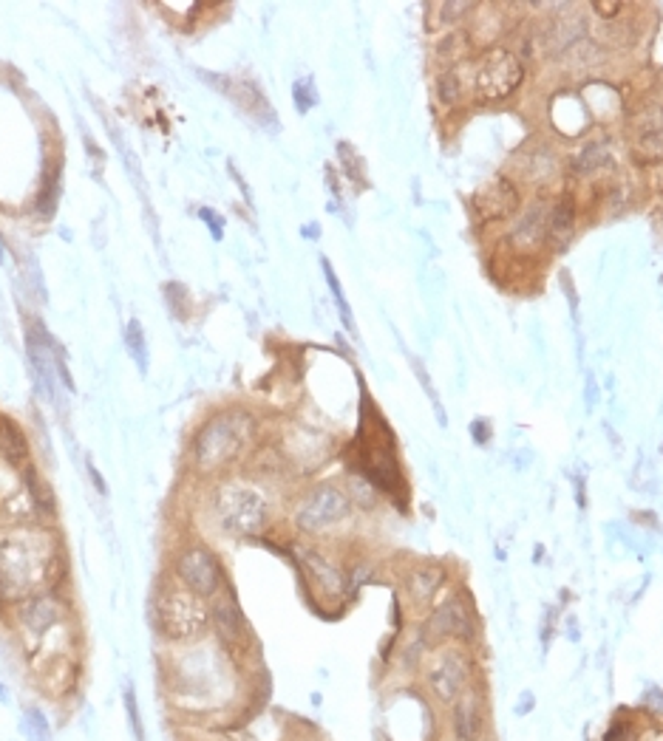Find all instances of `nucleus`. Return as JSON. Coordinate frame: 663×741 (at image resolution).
Segmentation results:
<instances>
[{
  "instance_id": "4be33fe9",
  "label": "nucleus",
  "mask_w": 663,
  "mask_h": 741,
  "mask_svg": "<svg viewBox=\"0 0 663 741\" xmlns=\"http://www.w3.org/2000/svg\"><path fill=\"white\" fill-rule=\"evenodd\" d=\"M528 175L533 182H553L559 175L553 151H539V153L528 156Z\"/></svg>"
},
{
  "instance_id": "b1692460",
  "label": "nucleus",
  "mask_w": 663,
  "mask_h": 741,
  "mask_svg": "<svg viewBox=\"0 0 663 741\" xmlns=\"http://www.w3.org/2000/svg\"><path fill=\"white\" fill-rule=\"evenodd\" d=\"M23 730L32 741H51V725L48 719L43 716L40 707H26V716H23Z\"/></svg>"
},
{
  "instance_id": "7c9ffc66",
  "label": "nucleus",
  "mask_w": 663,
  "mask_h": 741,
  "mask_svg": "<svg viewBox=\"0 0 663 741\" xmlns=\"http://www.w3.org/2000/svg\"><path fill=\"white\" fill-rule=\"evenodd\" d=\"M89 472H91V479H94L97 490H100V492H105V484H102V479L97 476V470H94V464H91V461H89Z\"/></svg>"
},
{
  "instance_id": "f8f14e48",
  "label": "nucleus",
  "mask_w": 663,
  "mask_h": 741,
  "mask_svg": "<svg viewBox=\"0 0 663 741\" xmlns=\"http://www.w3.org/2000/svg\"><path fill=\"white\" fill-rule=\"evenodd\" d=\"M485 727H487L485 699L479 696L476 685H471L451 704V736L454 741H482Z\"/></svg>"
},
{
  "instance_id": "39448f33",
  "label": "nucleus",
  "mask_w": 663,
  "mask_h": 741,
  "mask_svg": "<svg viewBox=\"0 0 663 741\" xmlns=\"http://www.w3.org/2000/svg\"><path fill=\"white\" fill-rule=\"evenodd\" d=\"M522 77H525L522 60L508 48L482 51L479 60H474L468 69V85L474 88L476 100H485V102L510 97L519 88V82H522Z\"/></svg>"
},
{
  "instance_id": "7ed1b4c3",
  "label": "nucleus",
  "mask_w": 663,
  "mask_h": 741,
  "mask_svg": "<svg viewBox=\"0 0 663 741\" xmlns=\"http://www.w3.org/2000/svg\"><path fill=\"white\" fill-rule=\"evenodd\" d=\"M154 626L162 640L193 642L210 626V609L198 595L185 588L179 580L159 588L154 603Z\"/></svg>"
},
{
  "instance_id": "393cba45",
  "label": "nucleus",
  "mask_w": 663,
  "mask_h": 741,
  "mask_svg": "<svg viewBox=\"0 0 663 741\" xmlns=\"http://www.w3.org/2000/svg\"><path fill=\"white\" fill-rule=\"evenodd\" d=\"M437 97L443 105H456L459 97H463V77L459 71H445L440 79H437Z\"/></svg>"
},
{
  "instance_id": "f3484780",
  "label": "nucleus",
  "mask_w": 663,
  "mask_h": 741,
  "mask_svg": "<svg viewBox=\"0 0 663 741\" xmlns=\"http://www.w3.org/2000/svg\"><path fill=\"white\" fill-rule=\"evenodd\" d=\"M547 241V210L544 204H533L528 216L510 232V247L516 252H536Z\"/></svg>"
},
{
  "instance_id": "c85d7f7f",
  "label": "nucleus",
  "mask_w": 663,
  "mask_h": 741,
  "mask_svg": "<svg viewBox=\"0 0 663 741\" xmlns=\"http://www.w3.org/2000/svg\"><path fill=\"white\" fill-rule=\"evenodd\" d=\"M198 216H201V221H208V227H210V232H213V238L221 241V218L210 210V206H201Z\"/></svg>"
},
{
  "instance_id": "aec40b11",
  "label": "nucleus",
  "mask_w": 663,
  "mask_h": 741,
  "mask_svg": "<svg viewBox=\"0 0 663 741\" xmlns=\"http://www.w3.org/2000/svg\"><path fill=\"white\" fill-rule=\"evenodd\" d=\"M610 162H613L610 147L604 144V142H595V144L584 147L579 156H572V170L575 173H595L601 167H607Z\"/></svg>"
},
{
  "instance_id": "c756f323",
  "label": "nucleus",
  "mask_w": 663,
  "mask_h": 741,
  "mask_svg": "<svg viewBox=\"0 0 663 741\" xmlns=\"http://www.w3.org/2000/svg\"><path fill=\"white\" fill-rule=\"evenodd\" d=\"M593 9H595L598 15H604V20H613V15L621 12V4H595Z\"/></svg>"
},
{
  "instance_id": "423d86ee",
  "label": "nucleus",
  "mask_w": 663,
  "mask_h": 741,
  "mask_svg": "<svg viewBox=\"0 0 663 741\" xmlns=\"http://www.w3.org/2000/svg\"><path fill=\"white\" fill-rule=\"evenodd\" d=\"M352 513V498L337 484H318L312 487L293 513V524L304 535H321V532L343 524Z\"/></svg>"
},
{
  "instance_id": "412c9836",
  "label": "nucleus",
  "mask_w": 663,
  "mask_h": 741,
  "mask_svg": "<svg viewBox=\"0 0 663 741\" xmlns=\"http://www.w3.org/2000/svg\"><path fill=\"white\" fill-rule=\"evenodd\" d=\"M125 343H128V354L134 357V363L139 365L142 374H145L148 371V360H151V351H148V340H145V332H142V323L139 320H131L128 323Z\"/></svg>"
},
{
  "instance_id": "20e7f679",
  "label": "nucleus",
  "mask_w": 663,
  "mask_h": 741,
  "mask_svg": "<svg viewBox=\"0 0 663 741\" xmlns=\"http://www.w3.org/2000/svg\"><path fill=\"white\" fill-rule=\"evenodd\" d=\"M213 513H216V521L221 524V529L233 532V535H241V538H252L270 521V501L258 487L239 482V479H230V482L219 484V490L213 495Z\"/></svg>"
},
{
  "instance_id": "a878e982",
  "label": "nucleus",
  "mask_w": 663,
  "mask_h": 741,
  "mask_svg": "<svg viewBox=\"0 0 663 741\" xmlns=\"http://www.w3.org/2000/svg\"><path fill=\"white\" fill-rule=\"evenodd\" d=\"M125 716H128V727L134 733V741H145V725H142V714H139V702H136V693L134 688H125Z\"/></svg>"
},
{
  "instance_id": "6e6552de",
  "label": "nucleus",
  "mask_w": 663,
  "mask_h": 741,
  "mask_svg": "<svg viewBox=\"0 0 663 741\" xmlns=\"http://www.w3.org/2000/svg\"><path fill=\"white\" fill-rule=\"evenodd\" d=\"M476 640V617L463 595H454L428 614L422 626V642L428 648H445V642L468 645Z\"/></svg>"
},
{
  "instance_id": "2eb2a0df",
  "label": "nucleus",
  "mask_w": 663,
  "mask_h": 741,
  "mask_svg": "<svg viewBox=\"0 0 663 741\" xmlns=\"http://www.w3.org/2000/svg\"><path fill=\"white\" fill-rule=\"evenodd\" d=\"M519 206V190L513 187L510 179L499 175L497 182H491L485 190H479V196L474 198V210L482 221H502L510 218Z\"/></svg>"
},
{
  "instance_id": "f257e3e1",
  "label": "nucleus",
  "mask_w": 663,
  "mask_h": 741,
  "mask_svg": "<svg viewBox=\"0 0 663 741\" xmlns=\"http://www.w3.org/2000/svg\"><path fill=\"white\" fill-rule=\"evenodd\" d=\"M60 569V546L46 526H20L0 538V595L4 598H35Z\"/></svg>"
},
{
  "instance_id": "cd10ccee",
  "label": "nucleus",
  "mask_w": 663,
  "mask_h": 741,
  "mask_svg": "<svg viewBox=\"0 0 663 741\" xmlns=\"http://www.w3.org/2000/svg\"><path fill=\"white\" fill-rule=\"evenodd\" d=\"M293 94H295V105H298L301 113H306L315 102H318V94H315V88H312L309 79H298L295 88H293Z\"/></svg>"
},
{
  "instance_id": "9b49d317",
  "label": "nucleus",
  "mask_w": 663,
  "mask_h": 741,
  "mask_svg": "<svg viewBox=\"0 0 663 741\" xmlns=\"http://www.w3.org/2000/svg\"><path fill=\"white\" fill-rule=\"evenodd\" d=\"M210 626L216 629L219 640L227 645V648H244L250 642V622L236 600L233 591H221L219 598H213V606H210Z\"/></svg>"
},
{
  "instance_id": "bb28decb",
  "label": "nucleus",
  "mask_w": 663,
  "mask_h": 741,
  "mask_svg": "<svg viewBox=\"0 0 663 741\" xmlns=\"http://www.w3.org/2000/svg\"><path fill=\"white\" fill-rule=\"evenodd\" d=\"M26 482H28V490L35 492V495H32L35 503H37V507H40L43 513H48V510L54 507V498H51V490L46 487V482L40 484V479L35 476V470H26Z\"/></svg>"
},
{
  "instance_id": "473e14b6",
  "label": "nucleus",
  "mask_w": 663,
  "mask_h": 741,
  "mask_svg": "<svg viewBox=\"0 0 663 741\" xmlns=\"http://www.w3.org/2000/svg\"><path fill=\"white\" fill-rule=\"evenodd\" d=\"M0 260H4V238H0Z\"/></svg>"
},
{
  "instance_id": "dca6fc26",
  "label": "nucleus",
  "mask_w": 663,
  "mask_h": 741,
  "mask_svg": "<svg viewBox=\"0 0 663 741\" xmlns=\"http://www.w3.org/2000/svg\"><path fill=\"white\" fill-rule=\"evenodd\" d=\"M448 575L440 563H420V566H412L402 586H406V595L417 609H428L434 603V598L440 595V588L445 586Z\"/></svg>"
},
{
  "instance_id": "ddd939ff",
  "label": "nucleus",
  "mask_w": 663,
  "mask_h": 741,
  "mask_svg": "<svg viewBox=\"0 0 663 741\" xmlns=\"http://www.w3.org/2000/svg\"><path fill=\"white\" fill-rule=\"evenodd\" d=\"M301 566H304L306 577L312 580V586L318 588L326 600H340L346 595V586H349V580H346V575L340 572L337 563H332L321 552L301 549Z\"/></svg>"
},
{
  "instance_id": "4468645a",
  "label": "nucleus",
  "mask_w": 663,
  "mask_h": 741,
  "mask_svg": "<svg viewBox=\"0 0 663 741\" xmlns=\"http://www.w3.org/2000/svg\"><path fill=\"white\" fill-rule=\"evenodd\" d=\"M629 136L636 142V153H641L644 159H658L663 153V108L649 105L632 113Z\"/></svg>"
},
{
  "instance_id": "1a4fd4ad",
  "label": "nucleus",
  "mask_w": 663,
  "mask_h": 741,
  "mask_svg": "<svg viewBox=\"0 0 663 741\" xmlns=\"http://www.w3.org/2000/svg\"><path fill=\"white\" fill-rule=\"evenodd\" d=\"M173 572H176V580L190 588L193 595H198L201 600H213L224 591V569L219 555L205 546V544H190L176 555V563H173Z\"/></svg>"
},
{
  "instance_id": "5701e85b",
  "label": "nucleus",
  "mask_w": 663,
  "mask_h": 741,
  "mask_svg": "<svg viewBox=\"0 0 663 741\" xmlns=\"http://www.w3.org/2000/svg\"><path fill=\"white\" fill-rule=\"evenodd\" d=\"M321 266H324V275H326V283H329V289H332V298H335V303H337V309H340V320H343V325L349 332H355V320H352V309H349V303H346V298H343V289H340V281L335 278V270H332V263L324 258L321 260Z\"/></svg>"
},
{
  "instance_id": "2f4dec72",
  "label": "nucleus",
  "mask_w": 663,
  "mask_h": 741,
  "mask_svg": "<svg viewBox=\"0 0 663 741\" xmlns=\"http://www.w3.org/2000/svg\"><path fill=\"white\" fill-rule=\"evenodd\" d=\"M0 702H9V693H6V688L0 685Z\"/></svg>"
},
{
  "instance_id": "9d476101",
  "label": "nucleus",
  "mask_w": 663,
  "mask_h": 741,
  "mask_svg": "<svg viewBox=\"0 0 663 741\" xmlns=\"http://www.w3.org/2000/svg\"><path fill=\"white\" fill-rule=\"evenodd\" d=\"M66 622V603L51 595V591H40V595L28 598L20 606V626L28 640H35L37 648L32 651V657L43 651V642L54 634V629H60Z\"/></svg>"
},
{
  "instance_id": "a211bd4d",
  "label": "nucleus",
  "mask_w": 663,
  "mask_h": 741,
  "mask_svg": "<svg viewBox=\"0 0 663 741\" xmlns=\"http://www.w3.org/2000/svg\"><path fill=\"white\" fill-rule=\"evenodd\" d=\"M572 229H575V204L570 196H564L547 213V241H553L559 249H564V244L572 238Z\"/></svg>"
},
{
  "instance_id": "f03ea898",
  "label": "nucleus",
  "mask_w": 663,
  "mask_h": 741,
  "mask_svg": "<svg viewBox=\"0 0 663 741\" xmlns=\"http://www.w3.org/2000/svg\"><path fill=\"white\" fill-rule=\"evenodd\" d=\"M258 422L250 410L230 408L205 422L193 439V464L198 472L213 476L239 461L255 439Z\"/></svg>"
},
{
  "instance_id": "0eeeda50",
  "label": "nucleus",
  "mask_w": 663,
  "mask_h": 741,
  "mask_svg": "<svg viewBox=\"0 0 663 741\" xmlns=\"http://www.w3.org/2000/svg\"><path fill=\"white\" fill-rule=\"evenodd\" d=\"M425 685L440 704L451 707L474 685V668L463 648H440L425 665Z\"/></svg>"
},
{
  "instance_id": "6ab92c4d",
  "label": "nucleus",
  "mask_w": 663,
  "mask_h": 741,
  "mask_svg": "<svg viewBox=\"0 0 663 741\" xmlns=\"http://www.w3.org/2000/svg\"><path fill=\"white\" fill-rule=\"evenodd\" d=\"M0 456L15 467L26 464L28 459V441L23 430L9 417H4V413H0Z\"/></svg>"
}]
</instances>
